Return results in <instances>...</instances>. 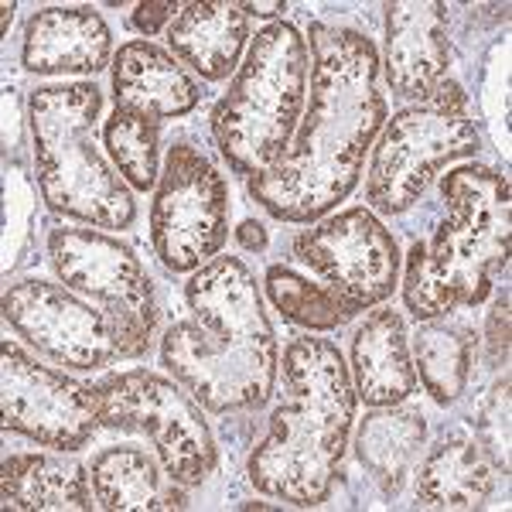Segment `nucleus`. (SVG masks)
I'll return each mask as SVG.
<instances>
[{"label":"nucleus","mask_w":512,"mask_h":512,"mask_svg":"<svg viewBox=\"0 0 512 512\" xmlns=\"http://www.w3.org/2000/svg\"><path fill=\"white\" fill-rule=\"evenodd\" d=\"M250 48V14L229 0H192L168 28V52L205 82L236 76Z\"/></svg>","instance_id":"18"},{"label":"nucleus","mask_w":512,"mask_h":512,"mask_svg":"<svg viewBox=\"0 0 512 512\" xmlns=\"http://www.w3.org/2000/svg\"><path fill=\"white\" fill-rule=\"evenodd\" d=\"M181 7L185 4H175V0H144V4H137L134 14H130V28L151 41L158 31L171 28V21L181 14Z\"/></svg>","instance_id":"28"},{"label":"nucleus","mask_w":512,"mask_h":512,"mask_svg":"<svg viewBox=\"0 0 512 512\" xmlns=\"http://www.w3.org/2000/svg\"><path fill=\"white\" fill-rule=\"evenodd\" d=\"M349 376L355 396L366 407H393V403H403L417 393L410 335L400 311L379 304L355 328Z\"/></svg>","instance_id":"16"},{"label":"nucleus","mask_w":512,"mask_h":512,"mask_svg":"<svg viewBox=\"0 0 512 512\" xmlns=\"http://www.w3.org/2000/svg\"><path fill=\"white\" fill-rule=\"evenodd\" d=\"M509 291L502 287V294L495 297V308L489 315V325H485V362L492 369H502L509 362Z\"/></svg>","instance_id":"27"},{"label":"nucleus","mask_w":512,"mask_h":512,"mask_svg":"<svg viewBox=\"0 0 512 512\" xmlns=\"http://www.w3.org/2000/svg\"><path fill=\"white\" fill-rule=\"evenodd\" d=\"M427 441V420L417 407H373V414L359 424L355 454L362 468L386 495H400L407 478L414 475L420 448Z\"/></svg>","instance_id":"22"},{"label":"nucleus","mask_w":512,"mask_h":512,"mask_svg":"<svg viewBox=\"0 0 512 512\" xmlns=\"http://www.w3.org/2000/svg\"><path fill=\"white\" fill-rule=\"evenodd\" d=\"M475 437L495 472L509 475V376H502L489 390V400L475 417Z\"/></svg>","instance_id":"26"},{"label":"nucleus","mask_w":512,"mask_h":512,"mask_svg":"<svg viewBox=\"0 0 512 512\" xmlns=\"http://www.w3.org/2000/svg\"><path fill=\"white\" fill-rule=\"evenodd\" d=\"M451 65L448 7L437 0L386 4V52L379 59L386 86L400 99H427Z\"/></svg>","instance_id":"14"},{"label":"nucleus","mask_w":512,"mask_h":512,"mask_svg":"<svg viewBox=\"0 0 512 512\" xmlns=\"http://www.w3.org/2000/svg\"><path fill=\"white\" fill-rule=\"evenodd\" d=\"M308 103L287 154L246 181L250 198L277 222L311 226L345 202L362 181L390 106L379 89L376 41L355 28L315 21Z\"/></svg>","instance_id":"1"},{"label":"nucleus","mask_w":512,"mask_h":512,"mask_svg":"<svg viewBox=\"0 0 512 512\" xmlns=\"http://www.w3.org/2000/svg\"><path fill=\"white\" fill-rule=\"evenodd\" d=\"M48 260L69 291L110 318L123 359H140L158 328V294L140 256L103 229H52Z\"/></svg>","instance_id":"9"},{"label":"nucleus","mask_w":512,"mask_h":512,"mask_svg":"<svg viewBox=\"0 0 512 512\" xmlns=\"http://www.w3.org/2000/svg\"><path fill=\"white\" fill-rule=\"evenodd\" d=\"M492 492V461L468 437H441L417 468L420 509H482Z\"/></svg>","instance_id":"21"},{"label":"nucleus","mask_w":512,"mask_h":512,"mask_svg":"<svg viewBox=\"0 0 512 512\" xmlns=\"http://www.w3.org/2000/svg\"><path fill=\"white\" fill-rule=\"evenodd\" d=\"M113 106H137L158 120L188 117L202 103V86L168 48L134 38L113 55Z\"/></svg>","instance_id":"17"},{"label":"nucleus","mask_w":512,"mask_h":512,"mask_svg":"<svg viewBox=\"0 0 512 512\" xmlns=\"http://www.w3.org/2000/svg\"><path fill=\"white\" fill-rule=\"evenodd\" d=\"M291 253L345 321L379 308L400 284V246L366 205L311 222L294 236Z\"/></svg>","instance_id":"10"},{"label":"nucleus","mask_w":512,"mask_h":512,"mask_svg":"<svg viewBox=\"0 0 512 512\" xmlns=\"http://www.w3.org/2000/svg\"><path fill=\"white\" fill-rule=\"evenodd\" d=\"M86 390L99 427L147 437L171 482L192 489L216 472L219 451L205 410L175 376L123 369L86 383Z\"/></svg>","instance_id":"8"},{"label":"nucleus","mask_w":512,"mask_h":512,"mask_svg":"<svg viewBox=\"0 0 512 512\" xmlns=\"http://www.w3.org/2000/svg\"><path fill=\"white\" fill-rule=\"evenodd\" d=\"M250 18H277L280 11H287L284 0H274V4H239Z\"/></svg>","instance_id":"30"},{"label":"nucleus","mask_w":512,"mask_h":512,"mask_svg":"<svg viewBox=\"0 0 512 512\" xmlns=\"http://www.w3.org/2000/svg\"><path fill=\"white\" fill-rule=\"evenodd\" d=\"M192 318L161 338V366L202 403L205 414L260 410L277 390L280 345L263 311L253 270L216 256L185 284Z\"/></svg>","instance_id":"2"},{"label":"nucleus","mask_w":512,"mask_h":512,"mask_svg":"<svg viewBox=\"0 0 512 512\" xmlns=\"http://www.w3.org/2000/svg\"><path fill=\"white\" fill-rule=\"evenodd\" d=\"M482 134L468 117V93L441 79L427 99L386 117L366 171V209L376 216H403L424 198L437 171L475 158Z\"/></svg>","instance_id":"7"},{"label":"nucleus","mask_w":512,"mask_h":512,"mask_svg":"<svg viewBox=\"0 0 512 512\" xmlns=\"http://www.w3.org/2000/svg\"><path fill=\"white\" fill-rule=\"evenodd\" d=\"M14 11H18V7H14L11 0H7V4L0 7V14H4V24H0V35H7V28H11V18H14Z\"/></svg>","instance_id":"31"},{"label":"nucleus","mask_w":512,"mask_h":512,"mask_svg":"<svg viewBox=\"0 0 512 512\" xmlns=\"http://www.w3.org/2000/svg\"><path fill=\"white\" fill-rule=\"evenodd\" d=\"M229 239V185L209 154L175 144L151 202V246L168 274H195Z\"/></svg>","instance_id":"11"},{"label":"nucleus","mask_w":512,"mask_h":512,"mask_svg":"<svg viewBox=\"0 0 512 512\" xmlns=\"http://www.w3.org/2000/svg\"><path fill=\"white\" fill-rule=\"evenodd\" d=\"M284 390L267 434L246 461V478L260 495L297 509H318L342 478L355 403L349 362L335 342L311 332L291 338L280 359Z\"/></svg>","instance_id":"3"},{"label":"nucleus","mask_w":512,"mask_h":512,"mask_svg":"<svg viewBox=\"0 0 512 512\" xmlns=\"http://www.w3.org/2000/svg\"><path fill=\"white\" fill-rule=\"evenodd\" d=\"M161 458L147 454L137 444H117L103 448L89 465L96 502L110 512H134V509H188L185 485L164 482Z\"/></svg>","instance_id":"20"},{"label":"nucleus","mask_w":512,"mask_h":512,"mask_svg":"<svg viewBox=\"0 0 512 512\" xmlns=\"http://www.w3.org/2000/svg\"><path fill=\"white\" fill-rule=\"evenodd\" d=\"M0 499L11 512H93L99 506L89 468L41 451L7 454L0 465Z\"/></svg>","instance_id":"19"},{"label":"nucleus","mask_w":512,"mask_h":512,"mask_svg":"<svg viewBox=\"0 0 512 512\" xmlns=\"http://www.w3.org/2000/svg\"><path fill=\"white\" fill-rule=\"evenodd\" d=\"M113 59V35L93 7H41L24 24L21 65L31 76H96Z\"/></svg>","instance_id":"15"},{"label":"nucleus","mask_w":512,"mask_h":512,"mask_svg":"<svg viewBox=\"0 0 512 512\" xmlns=\"http://www.w3.org/2000/svg\"><path fill=\"white\" fill-rule=\"evenodd\" d=\"M236 243L243 246L246 253H263V250H267V229H263V222L246 219L243 226L236 229Z\"/></svg>","instance_id":"29"},{"label":"nucleus","mask_w":512,"mask_h":512,"mask_svg":"<svg viewBox=\"0 0 512 512\" xmlns=\"http://www.w3.org/2000/svg\"><path fill=\"white\" fill-rule=\"evenodd\" d=\"M103 147L110 164L134 192H151L161 178V120L147 110L117 103L103 120Z\"/></svg>","instance_id":"24"},{"label":"nucleus","mask_w":512,"mask_h":512,"mask_svg":"<svg viewBox=\"0 0 512 512\" xmlns=\"http://www.w3.org/2000/svg\"><path fill=\"white\" fill-rule=\"evenodd\" d=\"M410 355H414L417 379L431 393L434 403L451 407L461 400L472 379V359H475V338L461 325L451 321H424V328L410 338Z\"/></svg>","instance_id":"23"},{"label":"nucleus","mask_w":512,"mask_h":512,"mask_svg":"<svg viewBox=\"0 0 512 512\" xmlns=\"http://www.w3.org/2000/svg\"><path fill=\"white\" fill-rule=\"evenodd\" d=\"M103 93L96 82H55L28 96L31 154L41 202L55 216L123 233L137 222V202L120 171L96 147Z\"/></svg>","instance_id":"5"},{"label":"nucleus","mask_w":512,"mask_h":512,"mask_svg":"<svg viewBox=\"0 0 512 512\" xmlns=\"http://www.w3.org/2000/svg\"><path fill=\"white\" fill-rule=\"evenodd\" d=\"M0 403L4 431L28 437L38 448L76 454L99 427L86 383L65 369L41 366L14 338L0 342Z\"/></svg>","instance_id":"13"},{"label":"nucleus","mask_w":512,"mask_h":512,"mask_svg":"<svg viewBox=\"0 0 512 512\" xmlns=\"http://www.w3.org/2000/svg\"><path fill=\"white\" fill-rule=\"evenodd\" d=\"M239 509H274V502H243Z\"/></svg>","instance_id":"32"},{"label":"nucleus","mask_w":512,"mask_h":512,"mask_svg":"<svg viewBox=\"0 0 512 512\" xmlns=\"http://www.w3.org/2000/svg\"><path fill=\"white\" fill-rule=\"evenodd\" d=\"M441 198L448 219L431 243L417 239L407 253L403 304L417 321L478 308L492 294V277L509 267V178L485 164H461L441 178Z\"/></svg>","instance_id":"4"},{"label":"nucleus","mask_w":512,"mask_h":512,"mask_svg":"<svg viewBox=\"0 0 512 512\" xmlns=\"http://www.w3.org/2000/svg\"><path fill=\"white\" fill-rule=\"evenodd\" d=\"M0 311L7 328L52 366L72 369V373H96L123 359L110 318L55 280H14L7 284Z\"/></svg>","instance_id":"12"},{"label":"nucleus","mask_w":512,"mask_h":512,"mask_svg":"<svg viewBox=\"0 0 512 512\" xmlns=\"http://www.w3.org/2000/svg\"><path fill=\"white\" fill-rule=\"evenodd\" d=\"M270 304L284 315V321L304 328V332H335V328L349 325L338 311V304L301 270L287 267V263H274L263 277Z\"/></svg>","instance_id":"25"},{"label":"nucleus","mask_w":512,"mask_h":512,"mask_svg":"<svg viewBox=\"0 0 512 512\" xmlns=\"http://www.w3.org/2000/svg\"><path fill=\"white\" fill-rule=\"evenodd\" d=\"M308 38L274 21L250 38L229 93L212 106L209 130L222 161L239 178H256L284 158L308 103Z\"/></svg>","instance_id":"6"}]
</instances>
